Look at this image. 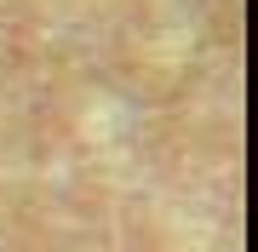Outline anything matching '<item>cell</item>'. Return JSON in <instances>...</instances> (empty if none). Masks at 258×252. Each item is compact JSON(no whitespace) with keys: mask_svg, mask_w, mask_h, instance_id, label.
Wrapping results in <instances>:
<instances>
[]
</instances>
